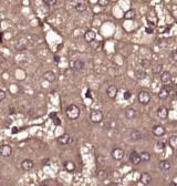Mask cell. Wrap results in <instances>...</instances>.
Masks as SVG:
<instances>
[{"instance_id":"cell-30","label":"cell","mask_w":177,"mask_h":186,"mask_svg":"<svg viewBox=\"0 0 177 186\" xmlns=\"http://www.w3.org/2000/svg\"><path fill=\"white\" fill-rule=\"evenodd\" d=\"M137 74H139V78H146V72H145V70L144 69H141L137 71Z\"/></svg>"},{"instance_id":"cell-8","label":"cell","mask_w":177,"mask_h":186,"mask_svg":"<svg viewBox=\"0 0 177 186\" xmlns=\"http://www.w3.org/2000/svg\"><path fill=\"white\" fill-rule=\"evenodd\" d=\"M33 166H34V162H33L32 159H30V158L23 159L22 163H21V167H22L23 171H26V172L31 171V169L33 168Z\"/></svg>"},{"instance_id":"cell-16","label":"cell","mask_w":177,"mask_h":186,"mask_svg":"<svg viewBox=\"0 0 177 186\" xmlns=\"http://www.w3.org/2000/svg\"><path fill=\"white\" fill-rule=\"evenodd\" d=\"M150 181H152V176L149 175L148 173H142V174H141L140 182L142 183V184L147 185V184L150 183Z\"/></svg>"},{"instance_id":"cell-41","label":"cell","mask_w":177,"mask_h":186,"mask_svg":"<svg viewBox=\"0 0 177 186\" xmlns=\"http://www.w3.org/2000/svg\"><path fill=\"white\" fill-rule=\"evenodd\" d=\"M176 98H177V92H176Z\"/></svg>"},{"instance_id":"cell-32","label":"cell","mask_w":177,"mask_h":186,"mask_svg":"<svg viewBox=\"0 0 177 186\" xmlns=\"http://www.w3.org/2000/svg\"><path fill=\"white\" fill-rule=\"evenodd\" d=\"M32 23H31V26H40L41 25V22H40V19H38V18H36V19H32V21H31Z\"/></svg>"},{"instance_id":"cell-34","label":"cell","mask_w":177,"mask_h":186,"mask_svg":"<svg viewBox=\"0 0 177 186\" xmlns=\"http://www.w3.org/2000/svg\"><path fill=\"white\" fill-rule=\"evenodd\" d=\"M50 116H51L52 119L54 118V122H56V124H58V125L60 124V121H59V119L56 118V113H53V114H50Z\"/></svg>"},{"instance_id":"cell-31","label":"cell","mask_w":177,"mask_h":186,"mask_svg":"<svg viewBox=\"0 0 177 186\" xmlns=\"http://www.w3.org/2000/svg\"><path fill=\"white\" fill-rule=\"evenodd\" d=\"M43 3L47 6H53L56 3V0H43Z\"/></svg>"},{"instance_id":"cell-20","label":"cell","mask_w":177,"mask_h":186,"mask_svg":"<svg viewBox=\"0 0 177 186\" xmlns=\"http://www.w3.org/2000/svg\"><path fill=\"white\" fill-rule=\"evenodd\" d=\"M130 138L131 140H133V141H139V140L142 139V133H141L140 131L137 130H133L130 132Z\"/></svg>"},{"instance_id":"cell-39","label":"cell","mask_w":177,"mask_h":186,"mask_svg":"<svg viewBox=\"0 0 177 186\" xmlns=\"http://www.w3.org/2000/svg\"><path fill=\"white\" fill-rule=\"evenodd\" d=\"M146 32H147V33H153V29H146Z\"/></svg>"},{"instance_id":"cell-3","label":"cell","mask_w":177,"mask_h":186,"mask_svg":"<svg viewBox=\"0 0 177 186\" xmlns=\"http://www.w3.org/2000/svg\"><path fill=\"white\" fill-rule=\"evenodd\" d=\"M137 99H139V102L141 104L146 105L150 101V93L147 92V91H140L139 95H137Z\"/></svg>"},{"instance_id":"cell-38","label":"cell","mask_w":177,"mask_h":186,"mask_svg":"<svg viewBox=\"0 0 177 186\" xmlns=\"http://www.w3.org/2000/svg\"><path fill=\"white\" fill-rule=\"evenodd\" d=\"M157 146H158V149H164V143H163V142H158V143H157Z\"/></svg>"},{"instance_id":"cell-40","label":"cell","mask_w":177,"mask_h":186,"mask_svg":"<svg viewBox=\"0 0 177 186\" xmlns=\"http://www.w3.org/2000/svg\"><path fill=\"white\" fill-rule=\"evenodd\" d=\"M40 186H48V185H46V184H42V185H40Z\"/></svg>"},{"instance_id":"cell-27","label":"cell","mask_w":177,"mask_h":186,"mask_svg":"<svg viewBox=\"0 0 177 186\" xmlns=\"http://www.w3.org/2000/svg\"><path fill=\"white\" fill-rule=\"evenodd\" d=\"M90 46H91L93 50H99V48L101 46V42H100V41H97V40H94L93 42H91V43H90Z\"/></svg>"},{"instance_id":"cell-13","label":"cell","mask_w":177,"mask_h":186,"mask_svg":"<svg viewBox=\"0 0 177 186\" xmlns=\"http://www.w3.org/2000/svg\"><path fill=\"white\" fill-rule=\"evenodd\" d=\"M169 92H170L169 88H167V86L165 85V86H163V88L159 90L158 98L160 100H165V99H167L168 96H169Z\"/></svg>"},{"instance_id":"cell-14","label":"cell","mask_w":177,"mask_h":186,"mask_svg":"<svg viewBox=\"0 0 177 186\" xmlns=\"http://www.w3.org/2000/svg\"><path fill=\"white\" fill-rule=\"evenodd\" d=\"M125 116L129 120H134L137 116V111L135 109H133V108H129V109L125 110Z\"/></svg>"},{"instance_id":"cell-19","label":"cell","mask_w":177,"mask_h":186,"mask_svg":"<svg viewBox=\"0 0 177 186\" xmlns=\"http://www.w3.org/2000/svg\"><path fill=\"white\" fill-rule=\"evenodd\" d=\"M159 167H160L162 171H168V169H170V167H172V164H170V162L167 161V159H163V161L159 162Z\"/></svg>"},{"instance_id":"cell-24","label":"cell","mask_w":177,"mask_h":186,"mask_svg":"<svg viewBox=\"0 0 177 186\" xmlns=\"http://www.w3.org/2000/svg\"><path fill=\"white\" fill-rule=\"evenodd\" d=\"M124 18L126 20H132V19L135 18V11L134 10H127L125 13H124Z\"/></svg>"},{"instance_id":"cell-7","label":"cell","mask_w":177,"mask_h":186,"mask_svg":"<svg viewBox=\"0 0 177 186\" xmlns=\"http://www.w3.org/2000/svg\"><path fill=\"white\" fill-rule=\"evenodd\" d=\"M130 161L134 164V165H139L142 159H141V154L137 153L136 151H132L130 153Z\"/></svg>"},{"instance_id":"cell-29","label":"cell","mask_w":177,"mask_h":186,"mask_svg":"<svg viewBox=\"0 0 177 186\" xmlns=\"http://www.w3.org/2000/svg\"><path fill=\"white\" fill-rule=\"evenodd\" d=\"M109 3H110L109 0H99V1H97V5L101 6V7H107Z\"/></svg>"},{"instance_id":"cell-12","label":"cell","mask_w":177,"mask_h":186,"mask_svg":"<svg viewBox=\"0 0 177 186\" xmlns=\"http://www.w3.org/2000/svg\"><path fill=\"white\" fill-rule=\"evenodd\" d=\"M95 37H96L95 32H94L93 30H91V29H90V30H86L85 33H84V39H85V41L89 42V43L93 42L94 40H95Z\"/></svg>"},{"instance_id":"cell-22","label":"cell","mask_w":177,"mask_h":186,"mask_svg":"<svg viewBox=\"0 0 177 186\" xmlns=\"http://www.w3.org/2000/svg\"><path fill=\"white\" fill-rule=\"evenodd\" d=\"M168 144L173 149H177V135H173L168 140Z\"/></svg>"},{"instance_id":"cell-26","label":"cell","mask_w":177,"mask_h":186,"mask_svg":"<svg viewBox=\"0 0 177 186\" xmlns=\"http://www.w3.org/2000/svg\"><path fill=\"white\" fill-rule=\"evenodd\" d=\"M141 159H142V162H148L150 159V154L148 152H142L141 153Z\"/></svg>"},{"instance_id":"cell-35","label":"cell","mask_w":177,"mask_h":186,"mask_svg":"<svg viewBox=\"0 0 177 186\" xmlns=\"http://www.w3.org/2000/svg\"><path fill=\"white\" fill-rule=\"evenodd\" d=\"M5 98H6V92H5L3 90H1V91H0V101H3Z\"/></svg>"},{"instance_id":"cell-17","label":"cell","mask_w":177,"mask_h":186,"mask_svg":"<svg viewBox=\"0 0 177 186\" xmlns=\"http://www.w3.org/2000/svg\"><path fill=\"white\" fill-rule=\"evenodd\" d=\"M160 81L163 82V83H170L172 82V74L168 72V71H165V72H163L162 74H160Z\"/></svg>"},{"instance_id":"cell-36","label":"cell","mask_w":177,"mask_h":186,"mask_svg":"<svg viewBox=\"0 0 177 186\" xmlns=\"http://www.w3.org/2000/svg\"><path fill=\"white\" fill-rule=\"evenodd\" d=\"M131 95H132V94H131L130 91H126V92L124 93V99H125V100H129L131 98Z\"/></svg>"},{"instance_id":"cell-6","label":"cell","mask_w":177,"mask_h":186,"mask_svg":"<svg viewBox=\"0 0 177 186\" xmlns=\"http://www.w3.org/2000/svg\"><path fill=\"white\" fill-rule=\"evenodd\" d=\"M152 133H153L155 136H157V138H162V136L166 133V130H165V128L162 126V125H154L153 129H152Z\"/></svg>"},{"instance_id":"cell-5","label":"cell","mask_w":177,"mask_h":186,"mask_svg":"<svg viewBox=\"0 0 177 186\" xmlns=\"http://www.w3.org/2000/svg\"><path fill=\"white\" fill-rule=\"evenodd\" d=\"M111 155H112L113 159H115V161H121L122 158L124 157V151L122 149H120V147H115V149H112Z\"/></svg>"},{"instance_id":"cell-4","label":"cell","mask_w":177,"mask_h":186,"mask_svg":"<svg viewBox=\"0 0 177 186\" xmlns=\"http://www.w3.org/2000/svg\"><path fill=\"white\" fill-rule=\"evenodd\" d=\"M0 154L2 157H9L12 154V147L9 144H2L0 147Z\"/></svg>"},{"instance_id":"cell-21","label":"cell","mask_w":177,"mask_h":186,"mask_svg":"<svg viewBox=\"0 0 177 186\" xmlns=\"http://www.w3.org/2000/svg\"><path fill=\"white\" fill-rule=\"evenodd\" d=\"M72 68L74 69L75 71H80V70H82L84 68V62L82 60H80V59H78V60H75L74 62H73V64H72Z\"/></svg>"},{"instance_id":"cell-10","label":"cell","mask_w":177,"mask_h":186,"mask_svg":"<svg viewBox=\"0 0 177 186\" xmlns=\"http://www.w3.org/2000/svg\"><path fill=\"white\" fill-rule=\"evenodd\" d=\"M43 79H44L46 81H48V82L52 83V82H54V81L56 80V75L53 71L48 70V71H46V72L43 73Z\"/></svg>"},{"instance_id":"cell-11","label":"cell","mask_w":177,"mask_h":186,"mask_svg":"<svg viewBox=\"0 0 177 186\" xmlns=\"http://www.w3.org/2000/svg\"><path fill=\"white\" fill-rule=\"evenodd\" d=\"M117 92H119V90H117V88H116L115 85H110V86L106 89V95H107L110 99H115L116 95H117Z\"/></svg>"},{"instance_id":"cell-25","label":"cell","mask_w":177,"mask_h":186,"mask_svg":"<svg viewBox=\"0 0 177 186\" xmlns=\"http://www.w3.org/2000/svg\"><path fill=\"white\" fill-rule=\"evenodd\" d=\"M96 176H97L99 179H106L107 176H109V174H107L106 171H104V169H100V171H97Z\"/></svg>"},{"instance_id":"cell-1","label":"cell","mask_w":177,"mask_h":186,"mask_svg":"<svg viewBox=\"0 0 177 186\" xmlns=\"http://www.w3.org/2000/svg\"><path fill=\"white\" fill-rule=\"evenodd\" d=\"M80 108L75 104H71L66 108L65 110V114L66 116L70 119V120H76L79 116H80Z\"/></svg>"},{"instance_id":"cell-33","label":"cell","mask_w":177,"mask_h":186,"mask_svg":"<svg viewBox=\"0 0 177 186\" xmlns=\"http://www.w3.org/2000/svg\"><path fill=\"white\" fill-rule=\"evenodd\" d=\"M153 71H154L155 73H158V72H160V71H162V65H160V64L155 65V66L153 68Z\"/></svg>"},{"instance_id":"cell-37","label":"cell","mask_w":177,"mask_h":186,"mask_svg":"<svg viewBox=\"0 0 177 186\" xmlns=\"http://www.w3.org/2000/svg\"><path fill=\"white\" fill-rule=\"evenodd\" d=\"M172 58H173L174 61H177V50H175V51L172 52Z\"/></svg>"},{"instance_id":"cell-2","label":"cell","mask_w":177,"mask_h":186,"mask_svg":"<svg viewBox=\"0 0 177 186\" xmlns=\"http://www.w3.org/2000/svg\"><path fill=\"white\" fill-rule=\"evenodd\" d=\"M102 120H103V113L100 110H92L91 111V113H90V121L92 122V123L97 124V123L102 122Z\"/></svg>"},{"instance_id":"cell-28","label":"cell","mask_w":177,"mask_h":186,"mask_svg":"<svg viewBox=\"0 0 177 186\" xmlns=\"http://www.w3.org/2000/svg\"><path fill=\"white\" fill-rule=\"evenodd\" d=\"M141 65H142V69H145V68H148L149 65H150V62H149L148 60H142L141 61Z\"/></svg>"},{"instance_id":"cell-23","label":"cell","mask_w":177,"mask_h":186,"mask_svg":"<svg viewBox=\"0 0 177 186\" xmlns=\"http://www.w3.org/2000/svg\"><path fill=\"white\" fill-rule=\"evenodd\" d=\"M86 8H88V6L85 5V2H82V1H81V2H78V3L75 5V10H76L78 12H80V13H81V12H84V11L86 10Z\"/></svg>"},{"instance_id":"cell-15","label":"cell","mask_w":177,"mask_h":186,"mask_svg":"<svg viewBox=\"0 0 177 186\" xmlns=\"http://www.w3.org/2000/svg\"><path fill=\"white\" fill-rule=\"evenodd\" d=\"M63 167L66 172H70V173H72V172H74L76 166H75L74 162H72V161H65L64 163H63Z\"/></svg>"},{"instance_id":"cell-18","label":"cell","mask_w":177,"mask_h":186,"mask_svg":"<svg viewBox=\"0 0 177 186\" xmlns=\"http://www.w3.org/2000/svg\"><path fill=\"white\" fill-rule=\"evenodd\" d=\"M157 115L160 119H166L168 116V110L165 106H159L157 109Z\"/></svg>"},{"instance_id":"cell-9","label":"cell","mask_w":177,"mask_h":186,"mask_svg":"<svg viewBox=\"0 0 177 186\" xmlns=\"http://www.w3.org/2000/svg\"><path fill=\"white\" fill-rule=\"evenodd\" d=\"M56 141H58V143H60L62 145H66V144H69L71 142V135L68 134V133H63L56 139Z\"/></svg>"}]
</instances>
